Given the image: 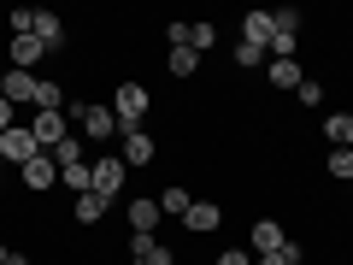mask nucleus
I'll return each instance as SVG.
<instances>
[{
	"mask_svg": "<svg viewBox=\"0 0 353 265\" xmlns=\"http://www.w3.org/2000/svg\"><path fill=\"white\" fill-rule=\"evenodd\" d=\"M112 118H118V130H124V136H136L141 118H148V88H141V83H118V95H112Z\"/></svg>",
	"mask_w": 353,
	"mask_h": 265,
	"instance_id": "1",
	"label": "nucleus"
},
{
	"mask_svg": "<svg viewBox=\"0 0 353 265\" xmlns=\"http://www.w3.org/2000/svg\"><path fill=\"white\" fill-rule=\"evenodd\" d=\"M36 130H30V124H12V130H6V136H0V159H6V165H30V159H36Z\"/></svg>",
	"mask_w": 353,
	"mask_h": 265,
	"instance_id": "2",
	"label": "nucleus"
},
{
	"mask_svg": "<svg viewBox=\"0 0 353 265\" xmlns=\"http://www.w3.org/2000/svg\"><path fill=\"white\" fill-rule=\"evenodd\" d=\"M30 130H36V148L53 153L59 141H71V112H36V124H30Z\"/></svg>",
	"mask_w": 353,
	"mask_h": 265,
	"instance_id": "3",
	"label": "nucleus"
},
{
	"mask_svg": "<svg viewBox=\"0 0 353 265\" xmlns=\"http://www.w3.org/2000/svg\"><path fill=\"white\" fill-rule=\"evenodd\" d=\"M165 36H171V48H194V53H206V48L218 41V30H212V24H189V18H176Z\"/></svg>",
	"mask_w": 353,
	"mask_h": 265,
	"instance_id": "4",
	"label": "nucleus"
},
{
	"mask_svg": "<svg viewBox=\"0 0 353 265\" xmlns=\"http://www.w3.org/2000/svg\"><path fill=\"white\" fill-rule=\"evenodd\" d=\"M88 189L112 201V195L124 189V159H94V165H88Z\"/></svg>",
	"mask_w": 353,
	"mask_h": 265,
	"instance_id": "5",
	"label": "nucleus"
},
{
	"mask_svg": "<svg viewBox=\"0 0 353 265\" xmlns=\"http://www.w3.org/2000/svg\"><path fill=\"white\" fill-rule=\"evenodd\" d=\"M18 177H24V189H30V195H48L53 183H59V165H53L48 153H36L30 165H18Z\"/></svg>",
	"mask_w": 353,
	"mask_h": 265,
	"instance_id": "6",
	"label": "nucleus"
},
{
	"mask_svg": "<svg viewBox=\"0 0 353 265\" xmlns=\"http://www.w3.org/2000/svg\"><path fill=\"white\" fill-rule=\"evenodd\" d=\"M71 118H83V136H88V141H106V136H118V118H112V106H77Z\"/></svg>",
	"mask_w": 353,
	"mask_h": 265,
	"instance_id": "7",
	"label": "nucleus"
},
{
	"mask_svg": "<svg viewBox=\"0 0 353 265\" xmlns=\"http://www.w3.org/2000/svg\"><path fill=\"white\" fill-rule=\"evenodd\" d=\"M218 224H224V206L218 201H194L189 213H183V230H189V236H212Z\"/></svg>",
	"mask_w": 353,
	"mask_h": 265,
	"instance_id": "8",
	"label": "nucleus"
},
{
	"mask_svg": "<svg viewBox=\"0 0 353 265\" xmlns=\"http://www.w3.org/2000/svg\"><path fill=\"white\" fill-rule=\"evenodd\" d=\"M130 259L136 265H171V248L159 236H130Z\"/></svg>",
	"mask_w": 353,
	"mask_h": 265,
	"instance_id": "9",
	"label": "nucleus"
},
{
	"mask_svg": "<svg viewBox=\"0 0 353 265\" xmlns=\"http://www.w3.org/2000/svg\"><path fill=\"white\" fill-rule=\"evenodd\" d=\"M30 36H36L41 48H48V53H59V48H65V24H59L53 12H36V24H30Z\"/></svg>",
	"mask_w": 353,
	"mask_h": 265,
	"instance_id": "10",
	"label": "nucleus"
},
{
	"mask_svg": "<svg viewBox=\"0 0 353 265\" xmlns=\"http://www.w3.org/2000/svg\"><path fill=\"white\" fill-rule=\"evenodd\" d=\"M0 95H6V101L12 106H36V71H6V88H0Z\"/></svg>",
	"mask_w": 353,
	"mask_h": 265,
	"instance_id": "11",
	"label": "nucleus"
},
{
	"mask_svg": "<svg viewBox=\"0 0 353 265\" xmlns=\"http://www.w3.org/2000/svg\"><path fill=\"white\" fill-rule=\"evenodd\" d=\"M241 41L271 53V12H248V18H241Z\"/></svg>",
	"mask_w": 353,
	"mask_h": 265,
	"instance_id": "12",
	"label": "nucleus"
},
{
	"mask_svg": "<svg viewBox=\"0 0 353 265\" xmlns=\"http://www.w3.org/2000/svg\"><path fill=\"white\" fill-rule=\"evenodd\" d=\"M283 242L289 236H283L277 218H259V224H253V253H283Z\"/></svg>",
	"mask_w": 353,
	"mask_h": 265,
	"instance_id": "13",
	"label": "nucleus"
},
{
	"mask_svg": "<svg viewBox=\"0 0 353 265\" xmlns=\"http://www.w3.org/2000/svg\"><path fill=\"white\" fill-rule=\"evenodd\" d=\"M159 201H130V236H153V224H159Z\"/></svg>",
	"mask_w": 353,
	"mask_h": 265,
	"instance_id": "14",
	"label": "nucleus"
},
{
	"mask_svg": "<svg viewBox=\"0 0 353 265\" xmlns=\"http://www.w3.org/2000/svg\"><path fill=\"white\" fill-rule=\"evenodd\" d=\"M41 53H48V48H41L36 36H12V71H36Z\"/></svg>",
	"mask_w": 353,
	"mask_h": 265,
	"instance_id": "15",
	"label": "nucleus"
},
{
	"mask_svg": "<svg viewBox=\"0 0 353 265\" xmlns=\"http://www.w3.org/2000/svg\"><path fill=\"white\" fill-rule=\"evenodd\" d=\"M153 153H159V148H153V136H148V130L124 136V165H153Z\"/></svg>",
	"mask_w": 353,
	"mask_h": 265,
	"instance_id": "16",
	"label": "nucleus"
},
{
	"mask_svg": "<svg viewBox=\"0 0 353 265\" xmlns=\"http://www.w3.org/2000/svg\"><path fill=\"white\" fill-rule=\"evenodd\" d=\"M324 136H330V148H353V112H330Z\"/></svg>",
	"mask_w": 353,
	"mask_h": 265,
	"instance_id": "17",
	"label": "nucleus"
},
{
	"mask_svg": "<svg viewBox=\"0 0 353 265\" xmlns=\"http://www.w3.org/2000/svg\"><path fill=\"white\" fill-rule=\"evenodd\" d=\"M106 206H112V201H106V195H94V189H88V195H77V224H101V218H106Z\"/></svg>",
	"mask_w": 353,
	"mask_h": 265,
	"instance_id": "18",
	"label": "nucleus"
},
{
	"mask_svg": "<svg viewBox=\"0 0 353 265\" xmlns=\"http://www.w3.org/2000/svg\"><path fill=\"white\" fill-rule=\"evenodd\" d=\"M189 206H194V195H189V189H176V183H171V189L159 195V213H165V218H183Z\"/></svg>",
	"mask_w": 353,
	"mask_h": 265,
	"instance_id": "19",
	"label": "nucleus"
},
{
	"mask_svg": "<svg viewBox=\"0 0 353 265\" xmlns=\"http://www.w3.org/2000/svg\"><path fill=\"white\" fill-rule=\"evenodd\" d=\"M306 77H301V65L294 59H271V88H301Z\"/></svg>",
	"mask_w": 353,
	"mask_h": 265,
	"instance_id": "20",
	"label": "nucleus"
},
{
	"mask_svg": "<svg viewBox=\"0 0 353 265\" xmlns=\"http://www.w3.org/2000/svg\"><path fill=\"white\" fill-rule=\"evenodd\" d=\"M36 106H41V112H59V106H65V88L48 83V77H36Z\"/></svg>",
	"mask_w": 353,
	"mask_h": 265,
	"instance_id": "21",
	"label": "nucleus"
},
{
	"mask_svg": "<svg viewBox=\"0 0 353 265\" xmlns=\"http://www.w3.org/2000/svg\"><path fill=\"white\" fill-rule=\"evenodd\" d=\"M165 71H171V77H194V71H201V53H194V48H171V65H165Z\"/></svg>",
	"mask_w": 353,
	"mask_h": 265,
	"instance_id": "22",
	"label": "nucleus"
},
{
	"mask_svg": "<svg viewBox=\"0 0 353 265\" xmlns=\"http://www.w3.org/2000/svg\"><path fill=\"white\" fill-rule=\"evenodd\" d=\"M59 183L71 195H88V159H77V165H59Z\"/></svg>",
	"mask_w": 353,
	"mask_h": 265,
	"instance_id": "23",
	"label": "nucleus"
},
{
	"mask_svg": "<svg viewBox=\"0 0 353 265\" xmlns=\"http://www.w3.org/2000/svg\"><path fill=\"white\" fill-rule=\"evenodd\" d=\"M330 177H341V183H353V148H330Z\"/></svg>",
	"mask_w": 353,
	"mask_h": 265,
	"instance_id": "24",
	"label": "nucleus"
},
{
	"mask_svg": "<svg viewBox=\"0 0 353 265\" xmlns=\"http://www.w3.org/2000/svg\"><path fill=\"white\" fill-rule=\"evenodd\" d=\"M77 159H83V141H59V148H53V165H77Z\"/></svg>",
	"mask_w": 353,
	"mask_h": 265,
	"instance_id": "25",
	"label": "nucleus"
},
{
	"mask_svg": "<svg viewBox=\"0 0 353 265\" xmlns=\"http://www.w3.org/2000/svg\"><path fill=\"white\" fill-rule=\"evenodd\" d=\"M236 65H265V48H248V41H236Z\"/></svg>",
	"mask_w": 353,
	"mask_h": 265,
	"instance_id": "26",
	"label": "nucleus"
},
{
	"mask_svg": "<svg viewBox=\"0 0 353 265\" xmlns=\"http://www.w3.org/2000/svg\"><path fill=\"white\" fill-rule=\"evenodd\" d=\"M294 95H301V106H324V88H318V83H301Z\"/></svg>",
	"mask_w": 353,
	"mask_h": 265,
	"instance_id": "27",
	"label": "nucleus"
},
{
	"mask_svg": "<svg viewBox=\"0 0 353 265\" xmlns=\"http://www.w3.org/2000/svg\"><path fill=\"white\" fill-rule=\"evenodd\" d=\"M12 124H18V106L6 101V95H0V136H6V130H12Z\"/></svg>",
	"mask_w": 353,
	"mask_h": 265,
	"instance_id": "28",
	"label": "nucleus"
},
{
	"mask_svg": "<svg viewBox=\"0 0 353 265\" xmlns=\"http://www.w3.org/2000/svg\"><path fill=\"white\" fill-rule=\"evenodd\" d=\"M289 248V242H283ZM253 265H289V253H253Z\"/></svg>",
	"mask_w": 353,
	"mask_h": 265,
	"instance_id": "29",
	"label": "nucleus"
},
{
	"mask_svg": "<svg viewBox=\"0 0 353 265\" xmlns=\"http://www.w3.org/2000/svg\"><path fill=\"white\" fill-rule=\"evenodd\" d=\"M218 265H253V253H230L224 248V253H218Z\"/></svg>",
	"mask_w": 353,
	"mask_h": 265,
	"instance_id": "30",
	"label": "nucleus"
},
{
	"mask_svg": "<svg viewBox=\"0 0 353 265\" xmlns=\"http://www.w3.org/2000/svg\"><path fill=\"white\" fill-rule=\"evenodd\" d=\"M6 253H12V248H6V242H0V265H6Z\"/></svg>",
	"mask_w": 353,
	"mask_h": 265,
	"instance_id": "31",
	"label": "nucleus"
},
{
	"mask_svg": "<svg viewBox=\"0 0 353 265\" xmlns=\"http://www.w3.org/2000/svg\"><path fill=\"white\" fill-rule=\"evenodd\" d=\"M0 171H6V159H0Z\"/></svg>",
	"mask_w": 353,
	"mask_h": 265,
	"instance_id": "32",
	"label": "nucleus"
},
{
	"mask_svg": "<svg viewBox=\"0 0 353 265\" xmlns=\"http://www.w3.org/2000/svg\"><path fill=\"white\" fill-rule=\"evenodd\" d=\"M130 265H136V259H130Z\"/></svg>",
	"mask_w": 353,
	"mask_h": 265,
	"instance_id": "33",
	"label": "nucleus"
}]
</instances>
